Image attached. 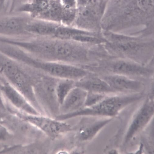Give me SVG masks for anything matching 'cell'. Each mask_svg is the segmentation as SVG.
Wrapping results in <instances>:
<instances>
[{"label": "cell", "mask_w": 154, "mask_h": 154, "mask_svg": "<svg viewBox=\"0 0 154 154\" xmlns=\"http://www.w3.org/2000/svg\"><path fill=\"white\" fill-rule=\"evenodd\" d=\"M40 140L32 142L23 146H17L15 148L16 153H47L48 152L46 145Z\"/></svg>", "instance_id": "44dd1931"}, {"label": "cell", "mask_w": 154, "mask_h": 154, "mask_svg": "<svg viewBox=\"0 0 154 154\" xmlns=\"http://www.w3.org/2000/svg\"><path fill=\"white\" fill-rule=\"evenodd\" d=\"M12 135L5 127L0 124V142L6 141L11 139Z\"/></svg>", "instance_id": "603a6c76"}, {"label": "cell", "mask_w": 154, "mask_h": 154, "mask_svg": "<svg viewBox=\"0 0 154 154\" xmlns=\"http://www.w3.org/2000/svg\"><path fill=\"white\" fill-rule=\"evenodd\" d=\"M62 5L65 8H77V0H61Z\"/></svg>", "instance_id": "cb8c5ba5"}, {"label": "cell", "mask_w": 154, "mask_h": 154, "mask_svg": "<svg viewBox=\"0 0 154 154\" xmlns=\"http://www.w3.org/2000/svg\"><path fill=\"white\" fill-rule=\"evenodd\" d=\"M148 97L131 123L125 134L124 144H127L148 124L154 115V102Z\"/></svg>", "instance_id": "ba28073f"}, {"label": "cell", "mask_w": 154, "mask_h": 154, "mask_svg": "<svg viewBox=\"0 0 154 154\" xmlns=\"http://www.w3.org/2000/svg\"><path fill=\"white\" fill-rule=\"evenodd\" d=\"M102 65L105 70L117 75L145 76L152 72L151 70L139 64L125 60L109 62Z\"/></svg>", "instance_id": "7c38bea8"}, {"label": "cell", "mask_w": 154, "mask_h": 154, "mask_svg": "<svg viewBox=\"0 0 154 154\" xmlns=\"http://www.w3.org/2000/svg\"><path fill=\"white\" fill-rule=\"evenodd\" d=\"M49 0H27L22 3L17 8V12L29 15L32 18H39L49 9Z\"/></svg>", "instance_id": "e0dca14e"}, {"label": "cell", "mask_w": 154, "mask_h": 154, "mask_svg": "<svg viewBox=\"0 0 154 154\" xmlns=\"http://www.w3.org/2000/svg\"><path fill=\"white\" fill-rule=\"evenodd\" d=\"M60 25L48 20L31 17L26 30L30 35L54 37L56 31Z\"/></svg>", "instance_id": "5bb4252c"}, {"label": "cell", "mask_w": 154, "mask_h": 154, "mask_svg": "<svg viewBox=\"0 0 154 154\" xmlns=\"http://www.w3.org/2000/svg\"><path fill=\"white\" fill-rule=\"evenodd\" d=\"M13 112L21 120L34 126L52 140L73 130V127L65 121L46 115H29L16 111Z\"/></svg>", "instance_id": "5b68a950"}, {"label": "cell", "mask_w": 154, "mask_h": 154, "mask_svg": "<svg viewBox=\"0 0 154 154\" xmlns=\"http://www.w3.org/2000/svg\"><path fill=\"white\" fill-rule=\"evenodd\" d=\"M143 97L140 94L106 97L93 106H84L79 110L71 113L62 115L61 119L66 121L79 117L111 118L118 115L122 109Z\"/></svg>", "instance_id": "7a4b0ae2"}, {"label": "cell", "mask_w": 154, "mask_h": 154, "mask_svg": "<svg viewBox=\"0 0 154 154\" xmlns=\"http://www.w3.org/2000/svg\"><path fill=\"white\" fill-rule=\"evenodd\" d=\"M90 120H82L75 127H73V131H76L75 137L77 142L82 143L91 140L103 128L112 120V118Z\"/></svg>", "instance_id": "30bf717a"}, {"label": "cell", "mask_w": 154, "mask_h": 154, "mask_svg": "<svg viewBox=\"0 0 154 154\" xmlns=\"http://www.w3.org/2000/svg\"><path fill=\"white\" fill-rule=\"evenodd\" d=\"M1 116H0V124H1V122H2V119H1Z\"/></svg>", "instance_id": "4316f807"}, {"label": "cell", "mask_w": 154, "mask_h": 154, "mask_svg": "<svg viewBox=\"0 0 154 154\" xmlns=\"http://www.w3.org/2000/svg\"><path fill=\"white\" fill-rule=\"evenodd\" d=\"M91 74L76 81V86L87 92L104 94L117 92L104 80L91 76Z\"/></svg>", "instance_id": "9a60e30c"}, {"label": "cell", "mask_w": 154, "mask_h": 154, "mask_svg": "<svg viewBox=\"0 0 154 154\" xmlns=\"http://www.w3.org/2000/svg\"><path fill=\"white\" fill-rule=\"evenodd\" d=\"M49 1L51 3H61V0H49Z\"/></svg>", "instance_id": "484cf974"}, {"label": "cell", "mask_w": 154, "mask_h": 154, "mask_svg": "<svg viewBox=\"0 0 154 154\" xmlns=\"http://www.w3.org/2000/svg\"><path fill=\"white\" fill-rule=\"evenodd\" d=\"M106 97V94L87 92L84 106H90L95 105Z\"/></svg>", "instance_id": "7402d4cb"}, {"label": "cell", "mask_w": 154, "mask_h": 154, "mask_svg": "<svg viewBox=\"0 0 154 154\" xmlns=\"http://www.w3.org/2000/svg\"><path fill=\"white\" fill-rule=\"evenodd\" d=\"M0 93L13 109L27 114L41 115L23 95L1 78H0Z\"/></svg>", "instance_id": "52a82bcc"}, {"label": "cell", "mask_w": 154, "mask_h": 154, "mask_svg": "<svg viewBox=\"0 0 154 154\" xmlns=\"http://www.w3.org/2000/svg\"><path fill=\"white\" fill-rule=\"evenodd\" d=\"M94 0L84 6L77 8L75 19L72 26L92 32L98 20L99 7Z\"/></svg>", "instance_id": "8fae6325"}, {"label": "cell", "mask_w": 154, "mask_h": 154, "mask_svg": "<svg viewBox=\"0 0 154 154\" xmlns=\"http://www.w3.org/2000/svg\"><path fill=\"white\" fill-rule=\"evenodd\" d=\"M93 1V0H77V8L88 4Z\"/></svg>", "instance_id": "d4e9b609"}, {"label": "cell", "mask_w": 154, "mask_h": 154, "mask_svg": "<svg viewBox=\"0 0 154 154\" xmlns=\"http://www.w3.org/2000/svg\"><path fill=\"white\" fill-rule=\"evenodd\" d=\"M103 79L117 92H136L142 87L140 82L121 75H107Z\"/></svg>", "instance_id": "2e32d148"}, {"label": "cell", "mask_w": 154, "mask_h": 154, "mask_svg": "<svg viewBox=\"0 0 154 154\" xmlns=\"http://www.w3.org/2000/svg\"><path fill=\"white\" fill-rule=\"evenodd\" d=\"M31 17L29 15L9 14L0 15V36L23 38L30 36L26 28Z\"/></svg>", "instance_id": "8992f818"}, {"label": "cell", "mask_w": 154, "mask_h": 154, "mask_svg": "<svg viewBox=\"0 0 154 154\" xmlns=\"http://www.w3.org/2000/svg\"><path fill=\"white\" fill-rule=\"evenodd\" d=\"M135 39L120 42H112L108 43V48L120 54L124 55L134 59L145 57L149 52L153 49V45L149 42L136 41Z\"/></svg>", "instance_id": "9c48e42d"}, {"label": "cell", "mask_w": 154, "mask_h": 154, "mask_svg": "<svg viewBox=\"0 0 154 154\" xmlns=\"http://www.w3.org/2000/svg\"><path fill=\"white\" fill-rule=\"evenodd\" d=\"M64 8L61 3H51L48 10L39 19L61 24Z\"/></svg>", "instance_id": "ffe728a7"}, {"label": "cell", "mask_w": 154, "mask_h": 154, "mask_svg": "<svg viewBox=\"0 0 154 154\" xmlns=\"http://www.w3.org/2000/svg\"><path fill=\"white\" fill-rule=\"evenodd\" d=\"M84 34L95 35L94 32L83 30L72 26L60 25L56 31L54 37L63 39L72 40L77 36Z\"/></svg>", "instance_id": "ac0fdd59"}, {"label": "cell", "mask_w": 154, "mask_h": 154, "mask_svg": "<svg viewBox=\"0 0 154 154\" xmlns=\"http://www.w3.org/2000/svg\"><path fill=\"white\" fill-rule=\"evenodd\" d=\"M15 44L39 60L80 67L90 63V46L73 40L32 36L17 39Z\"/></svg>", "instance_id": "6da1fadb"}, {"label": "cell", "mask_w": 154, "mask_h": 154, "mask_svg": "<svg viewBox=\"0 0 154 154\" xmlns=\"http://www.w3.org/2000/svg\"><path fill=\"white\" fill-rule=\"evenodd\" d=\"M76 81L71 79H59L56 87V94L60 105L68 94L76 86Z\"/></svg>", "instance_id": "d6986e66"}, {"label": "cell", "mask_w": 154, "mask_h": 154, "mask_svg": "<svg viewBox=\"0 0 154 154\" xmlns=\"http://www.w3.org/2000/svg\"><path fill=\"white\" fill-rule=\"evenodd\" d=\"M87 92L76 86L66 97L60 107V115L76 112L84 106Z\"/></svg>", "instance_id": "4fadbf2b"}, {"label": "cell", "mask_w": 154, "mask_h": 154, "mask_svg": "<svg viewBox=\"0 0 154 154\" xmlns=\"http://www.w3.org/2000/svg\"><path fill=\"white\" fill-rule=\"evenodd\" d=\"M59 79L42 73L34 85L36 99L44 114L55 118L60 115V104L56 91Z\"/></svg>", "instance_id": "277c9868"}, {"label": "cell", "mask_w": 154, "mask_h": 154, "mask_svg": "<svg viewBox=\"0 0 154 154\" xmlns=\"http://www.w3.org/2000/svg\"><path fill=\"white\" fill-rule=\"evenodd\" d=\"M0 77L21 93L26 91L33 82L32 69L0 52Z\"/></svg>", "instance_id": "3957f363"}]
</instances>
